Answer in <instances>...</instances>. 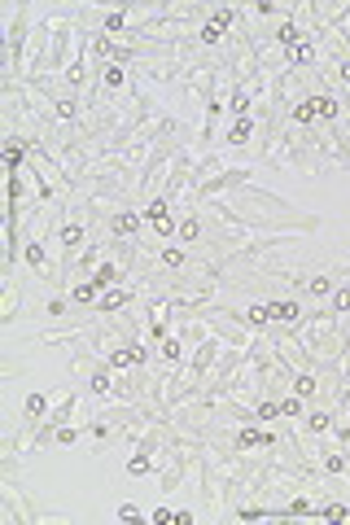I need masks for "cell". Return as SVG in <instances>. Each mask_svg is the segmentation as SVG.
Masks as SVG:
<instances>
[{"label":"cell","instance_id":"cell-3","mask_svg":"<svg viewBox=\"0 0 350 525\" xmlns=\"http://www.w3.org/2000/svg\"><path fill=\"white\" fill-rule=\"evenodd\" d=\"M101 302H105V306H123V302H127V294H123V289H109Z\"/></svg>","mask_w":350,"mask_h":525},{"label":"cell","instance_id":"cell-4","mask_svg":"<svg viewBox=\"0 0 350 525\" xmlns=\"http://www.w3.org/2000/svg\"><path fill=\"white\" fill-rule=\"evenodd\" d=\"M294 62H311V44H294Z\"/></svg>","mask_w":350,"mask_h":525},{"label":"cell","instance_id":"cell-1","mask_svg":"<svg viewBox=\"0 0 350 525\" xmlns=\"http://www.w3.org/2000/svg\"><path fill=\"white\" fill-rule=\"evenodd\" d=\"M267 315H276V319H294V315H298V306H294V302H276V306H267Z\"/></svg>","mask_w":350,"mask_h":525},{"label":"cell","instance_id":"cell-2","mask_svg":"<svg viewBox=\"0 0 350 525\" xmlns=\"http://www.w3.org/2000/svg\"><path fill=\"white\" fill-rule=\"evenodd\" d=\"M131 363H140V355H131V350H119V355H114V368H131Z\"/></svg>","mask_w":350,"mask_h":525},{"label":"cell","instance_id":"cell-6","mask_svg":"<svg viewBox=\"0 0 350 525\" xmlns=\"http://www.w3.org/2000/svg\"><path fill=\"white\" fill-rule=\"evenodd\" d=\"M119 232H123V237H127V232H136V215H123V219H119Z\"/></svg>","mask_w":350,"mask_h":525},{"label":"cell","instance_id":"cell-7","mask_svg":"<svg viewBox=\"0 0 350 525\" xmlns=\"http://www.w3.org/2000/svg\"><path fill=\"white\" fill-rule=\"evenodd\" d=\"M26 412H31V416L44 412V398H40V394H31V398H26Z\"/></svg>","mask_w":350,"mask_h":525},{"label":"cell","instance_id":"cell-5","mask_svg":"<svg viewBox=\"0 0 350 525\" xmlns=\"http://www.w3.org/2000/svg\"><path fill=\"white\" fill-rule=\"evenodd\" d=\"M92 298H97V289H92V284H83V289H75V302H92Z\"/></svg>","mask_w":350,"mask_h":525},{"label":"cell","instance_id":"cell-8","mask_svg":"<svg viewBox=\"0 0 350 525\" xmlns=\"http://www.w3.org/2000/svg\"><path fill=\"white\" fill-rule=\"evenodd\" d=\"M324 516H328V521H350V512H346V508H328Z\"/></svg>","mask_w":350,"mask_h":525}]
</instances>
